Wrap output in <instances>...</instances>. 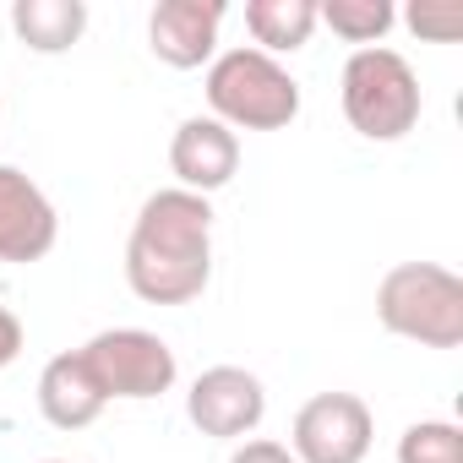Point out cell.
I'll use <instances>...</instances> for the list:
<instances>
[{"label": "cell", "mask_w": 463, "mask_h": 463, "mask_svg": "<svg viewBox=\"0 0 463 463\" xmlns=\"http://www.w3.org/2000/svg\"><path fill=\"white\" fill-rule=\"evenodd\" d=\"M126 284L147 306H191L213 284V202L180 185L137 207L126 241Z\"/></svg>", "instance_id": "1"}, {"label": "cell", "mask_w": 463, "mask_h": 463, "mask_svg": "<svg viewBox=\"0 0 463 463\" xmlns=\"http://www.w3.org/2000/svg\"><path fill=\"white\" fill-rule=\"evenodd\" d=\"M207 115L229 131H284L300 115V82L273 55L235 44L207 66Z\"/></svg>", "instance_id": "2"}, {"label": "cell", "mask_w": 463, "mask_h": 463, "mask_svg": "<svg viewBox=\"0 0 463 463\" xmlns=\"http://www.w3.org/2000/svg\"><path fill=\"white\" fill-rule=\"evenodd\" d=\"M338 104H344V120L354 126V137H365V142H403L425 115V93H420L414 66L387 44L354 50L344 61Z\"/></svg>", "instance_id": "3"}, {"label": "cell", "mask_w": 463, "mask_h": 463, "mask_svg": "<svg viewBox=\"0 0 463 463\" xmlns=\"http://www.w3.org/2000/svg\"><path fill=\"white\" fill-rule=\"evenodd\" d=\"M376 322L420 349L463 344V279L441 262H398L376 284Z\"/></svg>", "instance_id": "4"}, {"label": "cell", "mask_w": 463, "mask_h": 463, "mask_svg": "<svg viewBox=\"0 0 463 463\" xmlns=\"http://www.w3.org/2000/svg\"><path fill=\"white\" fill-rule=\"evenodd\" d=\"M77 354L93 371L104 403H147V398H164L180 382L175 349L147 327H104Z\"/></svg>", "instance_id": "5"}, {"label": "cell", "mask_w": 463, "mask_h": 463, "mask_svg": "<svg viewBox=\"0 0 463 463\" xmlns=\"http://www.w3.org/2000/svg\"><path fill=\"white\" fill-rule=\"evenodd\" d=\"M376 441V414L360 392H317L289 425L295 463H365Z\"/></svg>", "instance_id": "6"}, {"label": "cell", "mask_w": 463, "mask_h": 463, "mask_svg": "<svg viewBox=\"0 0 463 463\" xmlns=\"http://www.w3.org/2000/svg\"><path fill=\"white\" fill-rule=\"evenodd\" d=\"M185 420L213 441H246L268 420V387L246 365H207L185 392Z\"/></svg>", "instance_id": "7"}, {"label": "cell", "mask_w": 463, "mask_h": 463, "mask_svg": "<svg viewBox=\"0 0 463 463\" xmlns=\"http://www.w3.org/2000/svg\"><path fill=\"white\" fill-rule=\"evenodd\" d=\"M55 241H61V213L44 196V185L17 164H0V262L12 268L44 262Z\"/></svg>", "instance_id": "8"}, {"label": "cell", "mask_w": 463, "mask_h": 463, "mask_svg": "<svg viewBox=\"0 0 463 463\" xmlns=\"http://www.w3.org/2000/svg\"><path fill=\"white\" fill-rule=\"evenodd\" d=\"M223 17H229L223 0H158V6L147 12V50L169 71L213 66Z\"/></svg>", "instance_id": "9"}, {"label": "cell", "mask_w": 463, "mask_h": 463, "mask_svg": "<svg viewBox=\"0 0 463 463\" xmlns=\"http://www.w3.org/2000/svg\"><path fill=\"white\" fill-rule=\"evenodd\" d=\"M169 169H175L180 191H196L213 202V191H223L241 175V137L218 126L213 115H191L169 137Z\"/></svg>", "instance_id": "10"}, {"label": "cell", "mask_w": 463, "mask_h": 463, "mask_svg": "<svg viewBox=\"0 0 463 463\" xmlns=\"http://www.w3.org/2000/svg\"><path fill=\"white\" fill-rule=\"evenodd\" d=\"M104 392L93 382V371L82 365L77 349L55 354L44 371H39V414L55 425V430H88L99 414H104Z\"/></svg>", "instance_id": "11"}, {"label": "cell", "mask_w": 463, "mask_h": 463, "mask_svg": "<svg viewBox=\"0 0 463 463\" xmlns=\"http://www.w3.org/2000/svg\"><path fill=\"white\" fill-rule=\"evenodd\" d=\"M12 33L33 55H66L88 33V6L82 0H17L12 6Z\"/></svg>", "instance_id": "12"}, {"label": "cell", "mask_w": 463, "mask_h": 463, "mask_svg": "<svg viewBox=\"0 0 463 463\" xmlns=\"http://www.w3.org/2000/svg\"><path fill=\"white\" fill-rule=\"evenodd\" d=\"M246 33L262 55H295L317 33V0H246Z\"/></svg>", "instance_id": "13"}, {"label": "cell", "mask_w": 463, "mask_h": 463, "mask_svg": "<svg viewBox=\"0 0 463 463\" xmlns=\"http://www.w3.org/2000/svg\"><path fill=\"white\" fill-rule=\"evenodd\" d=\"M392 23H398L392 0H322L317 6V28H333L344 44L360 50H376L392 33Z\"/></svg>", "instance_id": "14"}, {"label": "cell", "mask_w": 463, "mask_h": 463, "mask_svg": "<svg viewBox=\"0 0 463 463\" xmlns=\"http://www.w3.org/2000/svg\"><path fill=\"white\" fill-rule=\"evenodd\" d=\"M398 463H463V430L452 420H414L398 436Z\"/></svg>", "instance_id": "15"}, {"label": "cell", "mask_w": 463, "mask_h": 463, "mask_svg": "<svg viewBox=\"0 0 463 463\" xmlns=\"http://www.w3.org/2000/svg\"><path fill=\"white\" fill-rule=\"evenodd\" d=\"M403 23L425 44H458L463 39V0H414L403 12Z\"/></svg>", "instance_id": "16"}, {"label": "cell", "mask_w": 463, "mask_h": 463, "mask_svg": "<svg viewBox=\"0 0 463 463\" xmlns=\"http://www.w3.org/2000/svg\"><path fill=\"white\" fill-rule=\"evenodd\" d=\"M229 463H295V452L273 436H246L235 452H229Z\"/></svg>", "instance_id": "17"}, {"label": "cell", "mask_w": 463, "mask_h": 463, "mask_svg": "<svg viewBox=\"0 0 463 463\" xmlns=\"http://www.w3.org/2000/svg\"><path fill=\"white\" fill-rule=\"evenodd\" d=\"M23 344H28V333H23V317H17L12 306H0V371H6V365L23 354Z\"/></svg>", "instance_id": "18"}, {"label": "cell", "mask_w": 463, "mask_h": 463, "mask_svg": "<svg viewBox=\"0 0 463 463\" xmlns=\"http://www.w3.org/2000/svg\"><path fill=\"white\" fill-rule=\"evenodd\" d=\"M44 463H66V458H44Z\"/></svg>", "instance_id": "19"}]
</instances>
